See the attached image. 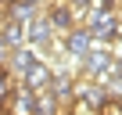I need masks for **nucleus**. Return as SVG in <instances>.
Returning a JSON list of instances; mask_svg holds the SVG:
<instances>
[{
    "label": "nucleus",
    "instance_id": "aec40b11",
    "mask_svg": "<svg viewBox=\"0 0 122 115\" xmlns=\"http://www.w3.org/2000/svg\"><path fill=\"white\" fill-rule=\"evenodd\" d=\"M118 7H122V0H118Z\"/></svg>",
    "mask_w": 122,
    "mask_h": 115
},
{
    "label": "nucleus",
    "instance_id": "2eb2a0df",
    "mask_svg": "<svg viewBox=\"0 0 122 115\" xmlns=\"http://www.w3.org/2000/svg\"><path fill=\"white\" fill-rule=\"evenodd\" d=\"M7 58H11V47L0 40V68H7Z\"/></svg>",
    "mask_w": 122,
    "mask_h": 115
},
{
    "label": "nucleus",
    "instance_id": "39448f33",
    "mask_svg": "<svg viewBox=\"0 0 122 115\" xmlns=\"http://www.w3.org/2000/svg\"><path fill=\"white\" fill-rule=\"evenodd\" d=\"M54 40H57V32L50 29V22H47V18H43V11H40V15L25 25V43H29V47H36V50H47Z\"/></svg>",
    "mask_w": 122,
    "mask_h": 115
},
{
    "label": "nucleus",
    "instance_id": "f8f14e48",
    "mask_svg": "<svg viewBox=\"0 0 122 115\" xmlns=\"http://www.w3.org/2000/svg\"><path fill=\"white\" fill-rule=\"evenodd\" d=\"M65 111H68V115H101L97 108H90V104H86V101H79V97H76V101H72Z\"/></svg>",
    "mask_w": 122,
    "mask_h": 115
},
{
    "label": "nucleus",
    "instance_id": "20e7f679",
    "mask_svg": "<svg viewBox=\"0 0 122 115\" xmlns=\"http://www.w3.org/2000/svg\"><path fill=\"white\" fill-rule=\"evenodd\" d=\"M50 79H54V65L47 61V58H40V61L22 76V90H29V94H43V90L50 86Z\"/></svg>",
    "mask_w": 122,
    "mask_h": 115
},
{
    "label": "nucleus",
    "instance_id": "9b49d317",
    "mask_svg": "<svg viewBox=\"0 0 122 115\" xmlns=\"http://www.w3.org/2000/svg\"><path fill=\"white\" fill-rule=\"evenodd\" d=\"M15 83H18V79H15V76H11L7 68H0V104H7V101H11V94L18 90Z\"/></svg>",
    "mask_w": 122,
    "mask_h": 115
},
{
    "label": "nucleus",
    "instance_id": "1a4fd4ad",
    "mask_svg": "<svg viewBox=\"0 0 122 115\" xmlns=\"http://www.w3.org/2000/svg\"><path fill=\"white\" fill-rule=\"evenodd\" d=\"M0 40H4L11 50L25 47V25L22 22H11V18H0Z\"/></svg>",
    "mask_w": 122,
    "mask_h": 115
},
{
    "label": "nucleus",
    "instance_id": "6e6552de",
    "mask_svg": "<svg viewBox=\"0 0 122 115\" xmlns=\"http://www.w3.org/2000/svg\"><path fill=\"white\" fill-rule=\"evenodd\" d=\"M7 115H36V94L18 86L11 94V101H7Z\"/></svg>",
    "mask_w": 122,
    "mask_h": 115
},
{
    "label": "nucleus",
    "instance_id": "ddd939ff",
    "mask_svg": "<svg viewBox=\"0 0 122 115\" xmlns=\"http://www.w3.org/2000/svg\"><path fill=\"white\" fill-rule=\"evenodd\" d=\"M118 7V0H93L90 4V11H115Z\"/></svg>",
    "mask_w": 122,
    "mask_h": 115
},
{
    "label": "nucleus",
    "instance_id": "a211bd4d",
    "mask_svg": "<svg viewBox=\"0 0 122 115\" xmlns=\"http://www.w3.org/2000/svg\"><path fill=\"white\" fill-rule=\"evenodd\" d=\"M7 4H11V0H0V7H7Z\"/></svg>",
    "mask_w": 122,
    "mask_h": 115
},
{
    "label": "nucleus",
    "instance_id": "423d86ee",
    "mask_svg": "<svg viewBox=\"0 0 122 115\" xmlns=\"http://www.w3.org/2000/svg\"><path fill=\"white\" fill-rule=\"evenodd\" d=\"M36 61H40V50L25 43V47L11 50V58H7V72H11L15 79H22V76H25V72H29V68L36 65Z\"/></svg>",
    "mask_w": 122,
    "mask_h": 115
},
{
    "label": "nucleus",
    "instance_id": "4468645a",
    "mask_svg": "<svg viewBox=\"0 0 122 115\" xmlns=\"http://www.w3.org/2000/svg\"><path fill=\"white\" fill-rule=\"evenodd\" d=\"M108 54L115 58V61H122V36H115V40L108 43Z\"/></svg>",
    "mask_w": 122,
    "mask_h": 115
},
{
    "label": "nucleus",
    "instance_id": "f257e3e1",
    "mask_svg": "<svg viewBox=\"0 0 122 115\" xmlns=\"http://www.w3.org/2000/svg\"><path fill=\"white\" fill-rule=\"evenodd\" d=\"M83 25L90 29L93 47H108L115 36H122V25H118V15L115 11H86Z\"/></svg>",
    "mask_w": 122,
    "mask_h": 115
},
{
    "label": "nucleus",
    "instance_id": "9d476101",
    "mask_svg": "<svg viewBox=\"0 0 122 115\" xmlns=\"http://www.w3.org/2000/svg\"><path fill=\"white\" fill-rule=\"evenodd\" d=\"M61 111H65V104H57V101L50 97V90L36 94V115H61Z\"/></svg>",
    "mask_w": 122,
    "mask_h": 115
},
{
    "label": "nucleus",
    "instance_id": "0eeeda50",
    "mask_svg": "<svg viewBox=\"0 0 122 115\" xmlns=\"http://www.w3.org/2000/svg\"><path fill=\"white\" fill-rule=\"evenodd\" d=\"M47 90H50V97H54L57 104L68 108V104L76 101V76H72V72H54V79H50Z\"/></svg>",
    "mask_w": 122,
    "mask_h": 115
},
{
    "label": "nucleus",
    "instance_id": "dca6fc26",
    "mask_svg": "<svg viewBox=\"0 0 122 115\" xmlns=\"http://www.w3.org/2000/svg\"><path fill=\"white\" fill-rule=\"evenodd\" d=\"M11 4H43V0H11Z\"/></svg>",
    "mask_w": 122,
    "mask_h": 115
},
{
    "label": "nucleus",
    "instance_id": "7ed1b4c3",
    "mask_svg": "<svg viewBox=\"0 0 122 115\" xmlns=\"http://www.w3.org/2000/svg\"><path fill=\"white\" fill-rule=\"evenodd\" d=\"M61 47H65L68 61H79V58H86L93 50V36H90L86 25H76V29H68L65 36H61Z\"/></svg>",
    "mask_w": 122,
    "mask_h": 115
},
{
    "label": "nucleus",
    "instance_id": "412c9836",
    "mask_svg": "<svg viewBox=\"0 0 122 115\" xmlns=\"http://www.w3.org/2000/svg\"><path fill=\"white\" fill-rule=\"evenodd\" d=\"M61 115H68V111H61Z\"/></svg>",
    "mask_w": 122,
    "mask_h": 115
},
{
    "label": "nucleus",
    "instance_id": "6ab92c4d",
    "mask_svg": "<svg viewBox=\"0 0 122 115\" xmlns=\"http://www.w3.org/2000/svg\"><path fill=\"white\" fill-rule=\"evenodd\" d=\"M118 25H122V15H118Z\"/></svg>",
    "mask_w": 122,
    "mask_h": 115
},
{
    "label": "nucleus",
    "instance_id": "f3484780",
    "mask_svg": "<svg viewBox=\"0 0 122 115\" xmlns=\"http://www.w3.org/2000/svg\"><path fill=\"white\" fill-rule=\"evenodd\" d=\"M115 104H118V115H122V97H118V101H115Z\"/></svg>",
    "mask_w": 122,
    "mask_h": 115
},
{
    "label": "nucleus",
    "instance_id": "f03ea898",
    "mask_svg": "<svg viewBox=\"0 0 122 115\" xmlns=\"http://www.w3.org/2000/svg\"><path fill=\"white\" fill-rule=\"evenodd\" d=\"M43 18L50 22V29H54L57 36H65L68 29H76V25H79L76 11L65 4V0H47V7H43Z\"/></svg>",
    "mask_w": 122,
    "mask_h": 115
}]
</instances>
